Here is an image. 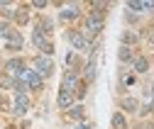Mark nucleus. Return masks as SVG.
I'll use <instances>...</instances> for the list:
<instances>
[{"instance_id":"1","label":"nucleus","mask_w":154,"mask_h":129,"mask_svg":"<svg viewBox=\"0 0 154 129\" xmlns=\"http://www.w3.org/2000/svg\"><path fill=\"white\" fill-rule=\"evenodd\" d=\"M32 42H34V46L39 49V51L44 54V56H51V54H54V44L47 39V34H42L37 27L32 29Z\"/></svg>"},{"instance_id":"2","label":"nucleus","mask_w":154,"mask_h":129,"mask_svg":"<svg viewBox=\"0 0 154 129\" xmlns=\"http://www.w3.org/2000/svg\"><path fill=\"white\" fill-rule=\"evenodd\" d=\"M103 29V15H98V12H91L88 15V20H86V39H88V37H95V34H98Z\"/></svg>"},{"instance_id":"3","label":"nucleus","mask_w":154,"mask_h":129,"mask_svg":"<svg viewBox=\"0 0 154 129\" xmlns=\"http://www.w3.org/2000/svg\"><path fill=\"white\" fill-rule=\"evenodd\" d=\"M20 81H22L27 88H39V85H42V76H39V73H37L34 68H22Z\"/></svg>"},{"instance_id":"4","label":"nucleus","mask_w":154,"mask_h":129,"mask_svg":"<svg viewBox=\"0 0 154 129\" xmlns=\"http://www.w3.org/2000/svg\"><path fill=\"white\" fill-rule=\"evenodd\" d=\"M34 71L39 73V76H51V71H54V63H51V56H39V59H34Z\"/></svg>"},{"instance_id":"5","label":"nucleus","mask_w":154,"mask_h":129,"mask_svg":"<svg viewBox=\"0 0 154 129\" xmlns=\"http://www.w3.org/2000/svg\"><path fill=\"white\" fill-rule=\"evenodd\" d=\"M125 5L132 12H154V0H127Z\"/></svg>"},{"instance_id":"6","label":"nucleus","mask_w":154,"mask_h":129,"mask_svg":"<svg viewBox=\"0 0 154 129\" xmlns=\"http://www.w3.org/2000/svg\"><path fill=\"white\" fill-rule=\"evenodd\" d=\"M69 42H71V46H73L76 51H86V49L91 46V42L86 39L83 32H69Z\"/></svg>"},{"instance_id":"7","label":"nucleus","mask_w":154,"mask_h":129,"mask_svg":"<svg viewBox=\"0 0 154 129\" xmlns=\"http://www.w3.org/2000/svg\"><path fill=\"white\" fill-rule=\"evenodd\" d=\"M5 44H8V49H12V51H20V49H22V34L12 29V32L8 34V39H5Z\"/></svg>"},{"instance_id":"8","label":"nucleus","mask_w":154,"mask_h":129,"mask_svg":"<svg viewBox=\"0 0 154 129\" xmlns=\"http://www.w3.org/2000/svg\"><path fill=\"white\" fill-rule=\"evenodd\" d=\"M27 110H29V98L27 95H17L15 98V105H12V112L15 115H25Z\"/></svg>"},{"instance_id":"9","label":"nucleus","mask_w":154,"mask_h":129,"mask_svg":"<svg viewBox=\"0 0 154 129\" xmlns=\"http://www.w3.org/2000/svg\"><path fill=\"white\" fill-rule=\"evenodd\" d=\"M73 100H76L73 93H69V90H64V88L59 90V107H61V110H71Z\"/></svg>"},{"instance_id":"10","label":"nucleus","mask_w":154,"mask_h":129,"mask_svg":"<svg viewBox=\"0 0 154 129\" xmlns=\"http://www.w3.org/2000/svg\"><path fill=\"white\" fill-rule=\"evenodd\" d=\"M76 85H79V76H76L73 71H69L66 76H64V83H61V88H64V90H69V93H73V90H76Z\"/></svg>"},{"instance_id":"11","label":"nucleus","mask_w":154,"mask_h":129,"mask_svg":"<svg viewBox=\"0 0 154 129\" xmlns=\"http://www.w3.org/2000/svg\"><path fill=\"white\" fill-rule=\"evenodd\" d=\"M22 61L20 59H10L8 61V66H5V73H10V76H17V78H20V73H22Z\"/></svg>"},{"instance_id":"12","label":"nucleus","mask_w":154,"mask_h":129,"mask_svg":"<svg viewBox=\"0 0 154 129\" xmlns=\"http://www.w3.org/2000/svg\"><path fill=\"white\" fill-rule=\"evenodd\" d=\"M76 17H79V7H64L59 12V20L61 22H71V20H76Z\"/></svg>"},{"instance_id":"13","label":"nucleus","mask_w":154,"mask_h":129,"mask_svg":"<svg viewBox=\"0 0 154 129\" xmlns=\"http://www.w3.org/2000/svg\"><path fill=\"white\" fill-rule=\"evenodd\" d=\"M134 71H137V73H147L149 71V61L144 56H137V59H134Z\"/></svg>"},{"instance_id":"14","label":"nucleus","mask_w":154,"mask_h":129,"mask_svg":"<svg viewBox=\"0 0 154 129\" xmlns=\"http://www.w3.org/2000/svg\"><path fill=\"white\" fill-rule=\"evenodd\" d=\"M125 124H127V122H125V115H122V112H115V115H112V127H115V129H125Z\"/></svg>"},{"instance_id":"15","label":"nucleus","mask_w":154,"mask_h":129,"mask_svg":"<svg viewBox=\"0 0 154 129\" xmlns=\"http://www.w3.org/2000/svg\"><path fill=\"white\" fill-rule=\"evenodd\" d=\"M118 56H120V61H122V63H130V61H132V51H130V46H120Z\"/></svg>"},{"instance_id":"16","label":"nucleus","mask_w":154,"mask_h":129,"mask_svg":"<svg viewBox=\"0 0 154 129\" xmlns=\"http://www.w3.org/2000/svg\"><path fill=\"white\" fill-rule=\"evenodd\" d=\"M51 27H54V25H51V20H42L39 25H37V29H39L42 34H49V32H51Z\"/></svg>"},{"instance_id":"17","label":"nucleus","mask_w":154,"mask_h":129,"mask_svg":"<svg viewBox=\"0 0 154 129\" xmlns=\"http://www.w3.org/2000/svg\"><path fill=\"white\" fill-rule=\"evenodd\" d=\"M122 107L132 112V110H137V100H134V98H125V100H122Z\"/></svg>"},{"instance_id":"18","label":"nucleus","mask_w":154,"mask_h":129,"mask_svg":"<svg viewBox=\"0 0 154 129\" xmlns=\"http://www.w3.org/2000/svg\"><path fill=\"white\" fill-rule=\"evenodd\" d=\"M15 20H17V22H27V7H20V10H17V12H15Z\"/></svg>"},{"instance_id":"19","label":"nucleus","mask_w":154,"mask_h":129,"mask_svg":"<svg viewBox=\"0 0 154 129\" xmlns=\"http://www.w3.org/2000/svg\"><path fill=\"white\" fill-rule=\"evenodd\" d=\"M71 117H76V119H81V117H83V107H81V105H76V107H71Z\"/></svg>"},{"instance_id":"20","label":"nucleus","mask_w":154,"mask_h":129,"mask_svg":"<svg viewBox=\"0 0 154 129\" xmlns=\"http://www.w3.org/2000/svg\"><path fill=\"white\" fill-rule=\"evenodd\" d=\"M12 29L8 27V22H3V25H0V37H5V39H8V34H10Z\"/></svg>"},{"instance_id":"21","label":"nucleus","mask_w":154,"mask_h":129,"mask_svg":"<svg viewBox=\"0 0 154 129\" xmlns=\"http://www.w3.org/2000/svg\"><path fill=\"white\" fill-rule=\"evenodd\" d=\"M32 5H34V7H39V10H42V7H47L49 3H47V0H34V3H32Z\"/></svg>"},{"instance_id":"22","label":"nucleus","mask_w":154,"mask_h":129,"mask_svg":"<svg viewBox=\"0 0 154 129\" xmlns=\"http://www.w3.org/2000/svg\"><path fill=\"white\" fill-rule=\"evenodd\" d=\"M73 129H91V127H88L86 122H79V124H76V127H73Z\"/></svg>"},{"instance_id":"23","label":"nucleus","mask_w":154,"mask_h":129,"mask_svg":"<svg viewBox=\"0 0 154 129\" xmlns=\"http://www.w3.org/2000/svg\"><path fill=\"white\" fill-rule=\"evenodd\" d=\"M149 42H152V46H154V32H152V34H149Z\"/></svg>"},{"instance_id":"24","label":"nucleus","mask_w":154,"mask_h":129,"mask_svg":"<svg viewBox=\"0 0 154 129\" xmlns=\"http://www.w3.org/2000/svg\"><path fill=\"white\" fill-rule=\"evenodd\" d=\"M152 98H154V85H152Z\"/></svg>"},{"instance_id":"25","label":"nucleus","mask_w":154,"mask_h":129,"mask_svg":"<svg viewBox=\"0 0 154 129\" xmlns=\"http://www.w3.org/2000/svg\"><path fill=\"white\" fill-rule=\"evenodd\" d=\"M149 129H152V127H149Z\"/></svg>"}]
</instances>
